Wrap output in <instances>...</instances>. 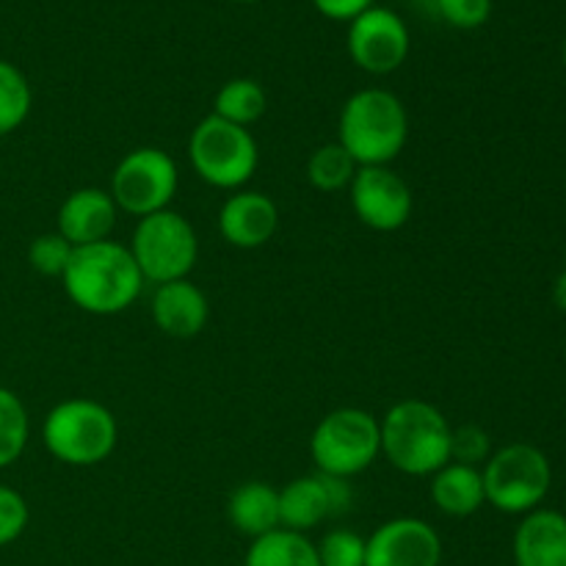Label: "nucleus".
<instances>
[{
	"label": "nucleus",
	"instance_id": "nucleus-1",
	"mask_svg": "<svg viewBox=\"0 0 566 566\" xmlns=\"http://www.w3.org/2000/svg\"><path fill=\"white\" fill-rule=\"evenodd\" d=\"M61 285L70 302L83 313L119 315L138 302L147 282L130 249L108 238L88 247H75Z\"/></svg>",
	"mask_w": 566,
	"mask_h": 566
},
{
	"label": "nucleus",
	"instance_id": "nucleus-2",
	"mask_svg": "<svg viewBox=\"0 0 566 566\" xmlns=\"http://www.w3.org/2000/svg\"><path fill=\"white\" fill-rule=\"evenodd\" d=\"M381 457L396 470L415 479H431L451 462L453 426L429 401L407 398L387 409L379 420Z\"/></svg>",
	"mask_w": 566,
	"mask_h": 566
},
{
	"label": "nucleus",
	"instance_id": "nucleus-3",
	"mask_svg": "<svg viewBox=\"0 0 566 566\" xmlns=\"http://www.w3.org/2000/svg\"><path fill=\"white\" fill-rule=\"evenodd\" d=\"M409 138V114L387 88H363L346 99L337 119V144L357 166H390Z\"/></svg>",
	"mask_w": 566,
	"mask_h": 566
},
{
	"label": "nucleus",
	"instance_id": "nucleus-4",
	"mask_svg": "<svg viewBox=\"0 0 566 566\" xmlns=\"http://www.w3.org/2000/svg\"><path fill=\"white\" fill-rule=\"evenodd\" d=\"M119 426L105 403L70 398L44 415L42 442L50 457L70 468H97L114 453Z\"/></svg>",
	"mask_w": 566,
	"mask_h": 566
},
{
	"label": "nucleus",
	"instance_id": "nucleus-5",
	"mask_svg": "<svg viewBox=\"0 0 566 566\" xmlns=\"http://www.w3.org/2000/svg\"><path fill=\"white\" fill-rule=\"evenodd\" d=\"M188 158L199 180L221 191H241L258 171L260 149L249 127L210 114L193 127L188 138Z\"/></svg>",
	"mask_w": 566,
	"mask_h": 566
},
{
	"label": "nucleus",
	"instance_id": "nucleus-6",
	"mask_svg": "<svg viewBox=\"0 0 566 566\" xmlns=\"http://www.w3.org/2000/svg\"><path fill=\"white\" fill-rule=\"evenodd\" d=\"M310 457L318 473L352 481L381 457L379 420L357 407L324 415L310 437Z\"/></svg>",
	"mask_w": 566,
	"mask_h": 566
},
{
	"label": "nucleus",
	"instance_id": "nucleus-7",
	"mask_svg": "<svg viewBox=\"0 0 566 566\" xmlns=\"http://www.w3.org/2000/svg\"><path fill=\"white\" fill-rule=\"evenodd\" d=\"M484 495L503 514H528L542 506L553 484L551 459L528 442H512L486 459L481 468Z\"/></svg>",
	"mask_w": 566,
	"mask_h": 566
},
{
	"label": "nucleus",
	"instance_id": "nucleus-8",
	"mask_svg": "<svg viewBox=\"0 0 566 566\" xmlns=\"http://www.w3.org/2000/svg\"><path fill=\"white\" fill-rule=\"evenodd\" d=\"M127 249L144 282L166 285V282L188 280L199 258V238L186 216L166 208L138 219Z\"/></svg>",
	"mask_w": 566,
	"mask_h": 566
},
{
	"label": "nucleus",
	"instance_id": "nucleus-9",
	"mask_svg": "<svg viewBox=\"0 0 566 566\" xmlns=\"http://www.w3.org/2000/svg\"><path fill=\"white\" fill-rule=\"evenodd\" d=\"M177 186L180 175L175 158L160 147H138L116 164L108 193L114 197L116 208L144 219L169 208Z\"/></svg>",
	"mask_w": 566,
	"mask_h": 566
},
{
	"label": "nucleus",
	"instance_id": "nucleus-10",
	"mask_svg": "<svg viewBox=\"0 0 566 566\" xmlns=\"http://www.w3.org/2000/svg\"><path fill=\"white\" fill-rule=\"evenodd\" d=\"M348 199L357 219L376 232H396L412 219V188L390 166H359Z\"/></svg>",
	"mask_w": 566,
	"mask_h": 566
},
{
	"label": "nucleus",
	"instance_id": "nucleus-11",
	"mask_svg": "<svg viewBox=\"0 0 566 566\" xmlns=\"http://www.w3.org/2000/svg\"><path fill=\"white\" fill-rule=\"evenodd\" d=\"M348 55L370 75H390L409 55V28L396 11L370 6L348 25Z\"/></svg>",
	"mask_w": 566,
	"mask_h": 566
},
{
	"label": "nucleus",
	"instance_id": "nucleus-12",
	"mask_svg": "<svg viewBox=\"0 0 566 566\" xmlns=\"http://www.w3.org/2000/svg\"><path fill=\"white\" fill-rule=\"evenodd\" d=\"M440 562L442 539L426 520H387L365 539V566H440Z\"/></svg>",
	"mask_w": 566,
	"mask_h": 566
},
{
	"label": "nucleus",
	"instance_id": "nucleus-13",
	"mask_svg": "<svg viewBox=\"0 0 566 566\" xmlns=\"http://www.w3.org/2000/svg\"><path fill=\"white\" fill-rule=\"evenodd\" d=\"M280 230V208L269 193L235 191L219 210V232L230 247L260 249Z\"/></svg>",
	"mask_w": 566,
	"mask_h": 566
},
{
	"label": "nucleus",
	"instance_id": "nucleus-14",
	"mask_svg": "<svg viewBox=\"0 0 566 566\" xmlns=\"http://www.w3.org/2000/svg\"><path fill=\"white\" fill-rule=\"evenodd\" d=\"M114 197L103 188H77L61 202L59 208V235L66 238L72 247H88V243L108 241L116 227Z\"/></svg>",
	"mask_w": 566,
	"mask_h": 566
},
{
	"label": "nucleus",
	"instance_id": "nucleus-15",
	"mask_svg": "<svg viewBox=\"0 0 566 566\" xmlns=\"http://www.w3.org/2000/svg\"><path fill=\"white\" fill-rule=\"evenodd\" d=\"M149 310H153L155 326H158L164 335L177 337V340L197 337L199 332L208 326L210 318L208 296H205L191 280L155 285Z\"/></svg>",
	"mask_w": 566,
	"mask_h": 566
},
{
	"label": "nucleus",
	"instance_id": "nucleus-16",
	"mask_svg": "<svg viewBox=\"0 0 566 566\" xmlns=\"http://www.w3.org/2000/svg\"><path fill=\"white\" fill-rule=\"evenodd\" d=\"M512 551L517 566H566V514L556 509L523 514Z\"/></svg>",
	"mask_w": 566,
	"mask_h": 566
},
{
	"label": "nucleus",
	"instance_id": "nucleus-17",
	"mask_svg": "<svg viewBox=\"0 0 566 566\" xmlns=\"http://www.w3.org/2000/svg\"><path fill=\"white\" fill-rule=\"evenodd\" d=\"M429 495L431 503L442 514H448V517H470V514H475L486 503L481 468L448 462L446 468H440L431 475Z\"/></svg>",
	"mask_w": 566,
	"mask_h": 566
},
{
	"label": "nucleus",
	"instance_id": "nucleus-18",
	"mask_svg": "<svg viewBox=\"0 0 566 566\" xmlns=\"http://www.w3.org/2000/svg\"><path fill=\"white\" fill-rule=\"evenodd\" d=\"M227 517L232 528L241 531L249 539L271 534L280 528V490L265 481H247L232 490L227 501Z\"/></svg>",
	"mask_w": 566,
	"mask_h": 566
},
{
	"label": "nucleus",
	"instance_id": "nucleus-19",
	"mask_svg": "<svg viewBox=\"0 0 566 566\" xmlns=\"http://www.w3.org/2000/svg\"><path fill=\"white\" fill-rule=\"evenodd\" d=\"M326 517H332V503L321 473L287 481L280 490V528L304 534Z\"/></svg>",
	"mask_w": 566,
	"mask_h": 566
},
{
	"label": "nucleus",
	"instance_id": "nucleus-20",
	"mask_svg": "<svg viewBox=\"0 0 566 566\" xmlns=\"http://www.w3.org/2000/svg\"><path fill=\"white\" fill-rule=\"evenodd\" d=\"M243 566H321V562L315 542L296 531L276 528L260 539H252Z\"/></svg>",
	"mask_w": 566,
	"mask_h": 566
},
{
	"label": "nucleus",
	"instance_id": "nucleus-21",
	"mask_svg": "<svg viewBox=\"0 0 566 566\" xmlns=\"http://www.w3.org/2000/svg\"><path fill=\"white\" fill-rule=\"evenodd\" d=\"M265 99L263 86L252 77H235V81H227L224 86L219 88L213 99V114L219 119L232 122V125L252 127L254 122L263 119L265 114Z\"/></svg>",
	"mask_w": 566,
	"mask_h": 566
},
{
	"label": "nucleus",
	"instance_id": "nucleus-22",
	"mask_svg": "<svg viewBox=\"0 0 566 566\" xmlns=\"http://www.w3.org/2000/svg\"><path fill=\"white\" fill-rule=\"evenodd\" d=\"M31 437V418L14 390L0 387V470L20 462Z\"/></svg>",
	"mask_w": 566,
	"mask_h": 566
},
{
	"label": "nucleus",
	"instance_id": "nucleus-23",
	"mask_svg": "<svg viewBox=\"0 0 566 566\" xmlns=\"http://www.w3.org/2000/svg\"><path fill=\"white\" fill-rule=\"evenodd\" d=\"M357 169L359 166L354 164V158L340 147V144H321L307 160V180L310 186L318 188V191L335 193L352 186Z\"/></svg>",
	"mask_w": 566,
	"mask_h": 566
},
{
	"label": "nucleus",
	"instance_id": "nucleus-24",
	"mask_svg": "<svg viewBox=\"0 0 566 566\" xmlns=\"http://www.w3.org/2000/svg\"><path fill=\"white\" fill-rule=\"evenodd\" d=\"M33 92L22 70L0 59V136L20 130L31 114Z\"/></svg>",
	"mask_w": 566,
	"mask_h": 566
},
{
	"label": "nucleus",
	"instance_id": "nucleus-25",
	"mask_svg": "<svg viewBox=\"0 0 566 566\" xmlns=\"http://www.w3.org/2000/svg\"><path fill=\"white\" fill-rule=\"evenodd\" d=\"M420 9L459 31L481 28L492 14V0H418Z\"/></svg>",
	"mask_w": 566,
	"mask_h": 566
},
{
	"label": "nucleus",
	"instance_id": "nucleus-26",
	"mask_svg": "<svg viewBox=\"0 0 566 566\" xmlns=\"http://www.w3.org/2000/svg\"><path fill=\"white\" fill-rule=\"evenodd\" d=\"M72 252H75V247L66 238H61L59 232H44V235L33 238L31 247H28V263L36 274L61 280L66 265H70Z\"/></svg>",
	"mask_w": 566,
	"mask_h": 566
},
{
	"label": "nucleus",
	"instance_id": "nucleus-27",
	"mask_svg": "<svg viewBox=\"0 0 566 566\" xmlns=\"http://www.w3.org/2000/svg\"><path fill=\"white\" fill-rule=\"evenodd\" d=\"M321 566H365V539L348 528H335L315 545Z\"/></svg>",
	"mask_w": 566,
	"mask_h": 566
},
{
	"label": "nucleus",
	"instance_id": "nucleus-28",
	"mask_svg": "<svg viewBox=\"0 0 566 566\" xmlns=\"http://www.w3.org/2000/svg\"><path fill=\"white\" fill-rule=\"evenodd\" d=\"M28 520H31V509L25 497L11 486L0 484V547L20 539L28 528Z\"/></svg>",
	"mask_w": 566,
	"mask_h": 566
},
{
	"label": "nucleus",
	"instance_id": "nucleus-29",
	"mask_svg": "<svg viewBox=\"0 0 566 566\" xmlns=\"http://www.w3.org/2000/svg\"><path fill=\"white\" fill-rule=\"evenodd\" d=\"M492 457V442L481 426H459L453 429L451 440V462L470 464V468H479L486 459Z\"/></svg>",
	"mask_w": 566,
	"mask_h": 566
},
{
	"label": "nucleus",
	"instance_id": "nucleus-30",
	"mask_svg": "<svg viewBox=\"0 0 566 566\" xmlns=\"http://www.w3.org/2000/svg\"><path fill=\"white\" fill-rule=\"evenodd\" d=\"M315 9L324 17L337 22H352L354 17H359L363 11H368L374 6V0H313Z\"/></svg>",
	"mask_w": 566,
	"mask_h": 566
},
{
	"label": "nucleus",
	"instance_id": "nucleus-31",
	"mask_svg": "<svg viewBox=\"0 0 566 566\" xmlns=\"http://www.w3.org/2000/svg\"><path fill=\"white\" fill-rule=\"evenodd\" d=\"M553 298H556V307L566 313V271L558 274L556 285H553Z\"/></svg>",
	"mask_w": 566,
	"mask_h": 566
},
{
	"label": "nucleus",
	"instance_id": "nucleus-32",
	"mask_svg": "<svg viewBox=\"0 0 566 566\" xmlns=\"http://www.w3.org/2000/svg\"><path fill=\"white\" fill-rule=\"evenodd\" d=\"M235 3H254V0H235Z\"/></svg>",
	"mask_w": 566,
	"mask_h": 566
},
{
	"label": "nucleus",
	"instance_id": "nucleus-33",
	"mask_svg": "<svg viewBox=\"0 0 566 566\" xmlns=\"http://www.w3.org/2000/svg\"><path fill=\"white\" fill-rule=\"evenodd\" d=\"M564 66H566V42H564Z\"/></svg>",
	"mask_w": 566,
	"mask_h": 566
}]
</instances>
